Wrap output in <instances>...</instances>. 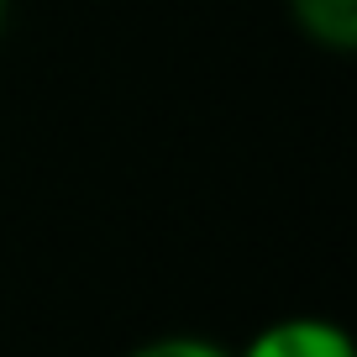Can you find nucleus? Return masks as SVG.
<instances>
[{
  "label": "nucleus",
  "instance_id": "1",
  "mask_svg": "<svg viewBox=\"0 0 357 357\" xmlns=\"http://www.w3.org/2000/svg\"><path fill=\"white\" fill-rule=\"evenodd\" d=\"M231 357H357L347 326L326 315H279Z\"/></svg>",
  "mask_w": 357,
  "mask_h": 357
},
{
  "label": "nucleus",
  "instance_id": "2",
  "mask_svg": "<svg viewBox=\"0 0 357 357\" xmlns=\"http://www.w3.org/2000/svg\"><path fill=\"white\" fill-rule=\"evenodd\" d=\"M294 32L321 53H357V0H284Z\"/></svg>",
  "mask_w": 357,
  "mask_h": 357
},
{
  "label": "nucleus",
  "instance_id": "3",
  "mask_svg": "<svg viewBox=\"0 0 357 357\" xmlns=\"http://www.w3.org/2000/svg\"><path fill=\"white\" fill-rule=\"evenodd\" d=\"M126 357H231L226 347L205 342V336H158V342H142Z\"/></svg>",
  "mask_w": 357,
  "mask_h": 357
},
{
  "label": "nucleus",
  "instance_id": "4",
  "mask_svg": "<svg viewBox=\"0 0 357 357\" xmlns=\"http://www.w3.org/2000/svg\"><path fill=\"white\" fill-rule=\"evenodd\" d=\"M6 22H11V0H0V37H6Z\"/></svg>",
  "mask_w": 357,
  "mask_h": 357
}]
</instances>
